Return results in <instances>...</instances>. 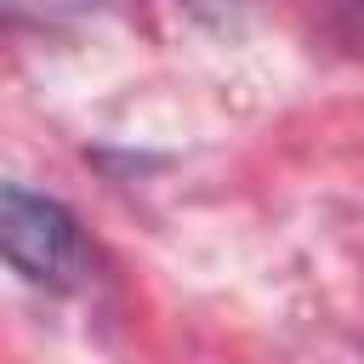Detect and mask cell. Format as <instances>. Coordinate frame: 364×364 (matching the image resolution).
<instances>
[{
	"mask_svg": "<svg viewBox=\"0 0 364 364\" xmlns=\"http://www.w3.org/2000/svg\"><path fill=\"white\" fill-rule=\"evenodd\" d=\"M0 262L40 290H80L91 273V245L57 193L0 176Z\"/></svg>",
	"mask_w": 364,
	"mask_h": 364,
	"instance_id": "6da1fadb",
	"label": "cell"
}]
</instances>
